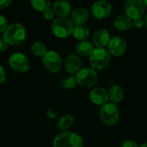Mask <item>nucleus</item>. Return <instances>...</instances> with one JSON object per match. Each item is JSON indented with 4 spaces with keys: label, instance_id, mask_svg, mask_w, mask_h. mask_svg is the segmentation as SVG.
I'll use <instances>...</instances> for the list:
<instances>
[{
    "label": "nucleus",
    "instance_id": "c756f323",
    "mask_svg": "<svg viewBox=\"0 0 147 147\" xmlns=\"http://www.w3.org/2000/svg\"><path fill=\"white\" fill-rule=\"evenodd\" d=\"M6 80V71L3 66L0 64V84H3Z\"/></svg>",
    "mask_w": 147,
    "mask_h": 147
},
{
    "label": "nucleus",
    "instance_id": "20e7f679",
    "mask_svg": "<svg viewBox=\"0 0 147 147\" xmlns=\"http://www.w3.org/2000/svg\"><path fill=\"white\" fill-rule=\"evenodd\" d=\"M99 116L101 121L105 126L112 127L117 123L120 117V111L116 104L113 102H107L101 106Z\"/></svg>",
    "mask_w": 147,
    "mask_h": 147
},
{
    "label": "nucleus",
    "instance_id": "5701e85b",
    "mask_svg": "<svg viewBox=\"0 0 147 147\" xmlns=\"http://www.w3.org/2000/svg\"><path fill=\"white\" fill-rule=\"evenodd\" d=\"M30 4L37 11L43 12L47 9L51 7L50 0H30Z\"/></svg>",
    "mask_w": 147,
    "mask_h": 147
},
{
    "label": "nucleus",
    "instance_id": "f704fd0d",
    "mask_svg": "<svg viewBox=\"0 0 147 147\" xmlns=\"http://www.w3.org/2000/svg\"><path fill=\"white\" fill-rule=\"evenodd\" d=\"M144 1V3L146 5V8H147V0H143Z\"/></svg>",
    "mask_w": 147,
    "mask_h": 147
},
{
    "label": "nucleus",
    "instance_id": "a878e982",
    "mask_svg": "<svg viewBox=\"0 0 147 147\" xmlns=\"http://www.w3.org/2000/svg\"><path fill=\"white\" fill-rule=\"evenodd\" d=\"M8 20L5 16L0 15V33H3L8 28Z\"/></svg>",
    "mask_w": 147,
    "mask_h": 147
},
{
    "label": "nucleus",
    "instance_id": "a211bd4d",
    "mask_svg": "<svg viewBox=\"0 0 147 147\" xmlns=\"http://www.w3.org/2000/svg\"><path fill=\"white\" fill-rule=\"evenodd\" d=\"M108 92H109V100L111 101V102L115 104L120 103L124 99V96H125L124 89L118 84L112 85Z\"/></svg>",
    "mask_w": 147,
    "mask_h": 147
},
{
    "label": "nucleus",
    "instance_id": "393cba45",
    "mask_svg": "<svg viewBox=\"0 0 147 147\" xmlns=\"http://www.w3.org/2000/svg\"><path fill=\"white\" fill-rule=\"evenodd\" d=\"M42 13H43L44 18L46 20H47V21H53V18H54V16H55V13H54L53 8H51V7L47 9L46 10H44Z\"/></svg>",
    "mask_w": 147,
    "mask_h": 147
},
{
    "label": "nucleus",
    "instance_id": "72a5a7b5",
    "mask_svg": "<svg viewBox=\"0 0 147 147\" xmlns=\"http://www.w3.org/2000/svg\"><path fill=\"white\" fill-rule=\"evenodd\" d=\"M140 147H147V143H145V144H143V145H141Z\"/></svg>",
    "mask_w": 147,
    "mask_h": 147
},
{
    "label": "nucleus",
    "instance_id": "7ed1b4c3",
    "mask_svg": "<svg viewBox=\"0 0 147 147\" xmlns=\"http://www.w3.org/2000/svg\"><path fill=\"white\" fill-rule=\"evenodd\" d=\"M111 60V54L105 48H95L90 55V67L96 71L106 69Z\"/></svg>",
    "mask_w": 147,
    "mask_h": 147
},
{
    "label": "nucleus",
    "instance_id": "423d86ee",
    "mask_svg": "<svg viewBox=\"0 0 147 147\" xmlns=\"http://www.w3.org/2000/svg\"><path fill=\"white\" fill-rule=\"evenodd\" d=\"M78 84L85 88H91L98 82V74L96 70L91 67L81 68L76 73Z\"/></svg>",
    "mask_w": 147,
    "mask_h": 147
},
{
    "label": "nucleus",
    "instance_id": "4be33fe9",
    "mask_svg": "<svg viewBox=\"0 0 147 147\" xmlns=\"http://www.w3.org/2000/svg\"><path fill=\"white\" fill-rule=\"evenodd\" d=\"M47 51V45L42 41H35L31 45V52L36 57H43Z\"/></svg>",
    "mask_w": 147,
    "mask_h": 147
},
{
    "label": "nucleus",
    "instance_id": "7c9ffc66",
    "mask_svg": "<svg viewBox=\"0 0 147 147\" xmlns=\"http://www.w3.org/2000/svg\"><path fill=\"white\" fill-rule=\"evenodd\" d=\"M12 0H0V9H6L8 8L10 3H11Z\"/></svg>",
    "mask_w": 147,
    "mask_h": 147
},
{
    "label": "nucleus",
    "instance_id": "f3484780",
    "mask_svg": "<svg viewBox=\"0 0 147 147\" xmlns=\"http://www.w3.org/2000/svg\"><path fill=\"white\" fill-rule=\"evenodd\" d=\"M134 25V20H132L127 15H120L114 20V26L118 31L129 30Z\"/></svg>",
    "mask_w": 147,
    "mask_h": 147
},
{
    "label": "nucleus",
    "instance_id": "473e14b6",
    "mask_svg": "<svg viewBox=\"0 0 147 147\" xmlns=\"http://www.w3.org/2000/svg\"><path fill=\"white\" fill-rule=\"evenodd\" d=\"M145 26L147 28V14L146 16V17H145Z\"/></svg>",
    "mask_w": 147,
    "mask_h": 147
},
{
    "label": "nucleus",
    "instance_id": "1a4fd4ad",
    "mask_svg": "<svg viewBox=\"0 0 147 147\" xmlns=\"http://www.w3.org/2000/svg\"><path fill=\"white\" fill-rule=\"evenodd\" d=\"M146 9L143 0H127L124 5L125 14L132 20L142 18L146 12Z\"/></svg>",
    "mask_w": 147,
    "mask_h": 147
},
{
    "label": "nucleus",
    "instance_id": "c85d7f7f",
    "mask_svg": "<svg viewBox=\"0 0 147 147\" xmlns=\"http://www.w3.org/2000/svg\"><path fill=\"white\" fill-rule=\"evenodd\" d=\"M121 147H139L138 145L136 144L135 141L132 140H125L122 145H121Z\"/></svg>",
    "mask_w": 147,
    "mask_h": 147
},
{
    "label": "nucleus",
    "instance_id": "f8f14e48",
    "mask_svg": "<svg viewBox=\"0 0 147 147\" xmlns=\"http://www.w3.org/2000/svg\"><path fill=\"white\" fill-rule=\"evenodd\" d=\"M90 99L94 104L102 106L109 101V92L102 87L94 88L90 92Z\"/></svg>",
    "mask_w": 147,
    "mask_h": 147
},
{
    "label": "nucleus",
    "instance_id": "6e6552de",
    "mask_svg": "<svg viewBox=\"0 0 147 147\" xmlns=\"http://www.w3.org/2000/svg\"><path fill=\"white\" fill-rule=\"evenodd\" d=\"M9 65L16 72L25 73L29 70L30 65L28 59L22 53H12L9 58Z\"/></svg>",
    "mask_w": 147,
    "mask_h": 147
},
{
    "label": "nucleus",
    "instance_id": "aec40b11",
    "mask_svg": "<svg viewBox=\"0 0 147 147\" xmlns=\"http://www.w3.org/2000/svg\"><path fill=\"white\" fill-rule=\"evenodd\" d=\"M90 31L86 25H78L74 26L71 35L78 40H86L90 36Z\"/></svg>",
    "mask_w": 147,
    "mask_h": 147
},
{
    "label": "nucleus",
    "instance_id": "cd10ccee",
    "mask_svg": "<svg viewBox=\"0 0 147 147\" xmlns=\"http://www.w3.org/2000/svg\"><path fill=\"white\" fill-rule=\"evenodd\" d=\"M9 47V44L5 41V40L3 39V37H0V53H3L4 51L7 50Z\"/></svg>",
    "mask_w": 147,
    "mask_h": 147
},
{
    "label": "nucleus",
    "instance_id": "9b49d317",
    "mask_svg": "<svg viewBox=\"0 0 147 147\" xmlns=\"http://www.w3.org/2000/svg\"><path fill=\"white\" fill-rule=\"evenodd\" d=\"M109 52L111 54V56L115 57H120L127 50V42L126 40L120 37V36H115L110 39L109 44H108Z\"/></svg>",
    "mask_w": 147,
    "mask_h": 147
},
{
    "label": "nucleus",
    "instance_id": "4468645a",
    "mask_svg": "<svg viewBox=\"0 0 147 147\" xmlns=\"http://www.w3.org/2000/svg\"><path fill=\"white\" fill-rule=\"evenodd\" d=\"M110 34L106 28H99L93 34V44L97 48H104L110 40Z\"/></svg>",
    "mask_w": 147,
    "mask_h": 147
},
{
    "label": "nucleus",
    "instance_id": "2f4dec72",
    "mask_svg": "<svg viewBox=\"0 0 147 147\" xmlns=\"http://www.w3.org/2000/svg\"><path fill=\"white\" fill-rule=\"evenodd\" d=\"M47 115H48L49 117H51V118H56V116H57V114H56V113H53L52 110H49V111H48V114H47Z\"/></svg>",
    "mask_w": 147,
    "mask_h": 147
},
{
    "label": "nucleus",
    "instance_id": "f03ea898",
    "mask_svg": "<svg viewBox=\"0 0 147 147\" xmlns=\"http://www.w3.org/2000/svg\"><path fill=\"white\" fill-rule=\"evenodd\" d=\"M53 146V147H84V140L76 133L64 131L54 138Z\"/></svg>",
    "mask_w": 147,
    "mask_h": 147
},
{
    "label": "nucleus",
    "instance_id": "bb28decb",
    "mask_svg": "<svg viewBox=\"0 0 147 147\" xmlns=\"http://www.w3.org/2000/svg\"><path fill=\"white\" fill-rule=\"evenodd\" d=\"M134 25L137 28H142L145 26V19L139 18V19L134 20Z\"/></svg>",
    "mask_w": 147,
    "mask_h": 147
},
{
    "label": "nucleus",
    "instance_id": "0eeeda50",
    "mask_svg": "<svg viewBox=\"0 0 147 147\" xmlns=\"http://www.w3.org/2000/svg\"><path fill=\"white\" fill-rule=\"evenodd\" d=\"M42 64L45 69L52 73H57L60 71L63 61L60 54L53 50H48L42 57Z\"/></svg>",
    "mask_w": 147,
    "mask_h": 147
},
{
    "label": "nucleus",
    "instance_id": "6ab92c4d",
    "mask_svg": "<svg viewBox=\"0 0 147 147\" xmlns=\"http://www.w3.org/2000/svg\"><path fill=\"white\" fill-rule=\"evenodd\" d=\"M94 49H95L94 44H92L91 42L87 41V40H82V41L78 42L75 47L77 53L83 57L90 56L91 54V53L94 51Z\"/></svg>",
    "mask_w": 147,
    "mask_h": 147
},
{
    "label": "nucleus",
    "instance_id": "dca6fc26",
    "mask_svg": "<svg viewBox=\"0 0 147 147\" xmlns=\"http://www.w3.org/2000/svg\"><path fill=\"white\" fill-rule=\"evenodd\" d=\"M52 8L59 17H67L71 13V6L66 0H56Z\"/></svg>",
    "mask_w": 147,
    "mask_h": 147
},
{
    "label": "nucleus",
    "instance_id": "b1692460",
    "mask_svg": "<svg viewBox=\"0 0 147 147\" xmlns=\"http://www.w3.org/2000/svg\"><path fill=\"white\" fill-rule=\"evenodd\" d=\"M78 84V81L76 78V76L74 75H70L67 77H65L62 81H61V85L63 86V88L66 89V90H71L74 89Z\"/></svg>",
    "mask_w": 147,
    "mask_h": 147
},
{
    "label": "nucleus",
    "instance_id": "412c9836",
    "mask_svg": "<svg viewBox=\"0 0 147 147\" xmlns=\"http://www.w3.org/2000/svg\"><path fill=\"white\" fill-rule=\"evenodd\" d=\"M74 122H75V117L71 114H66L59 119L57 122V127L62 132L67 131L69 128L71 127Z\"/></svg>",
    "mask_w": 147,
    "mask_h": 147
},
{
    "label": "nucleus",
    "instance_id": "2eb2a0df",
    "mask_svg": "<svg viewBox=\"0 0 147 147\" xmlns=\"http://www.w3.org/2000/svg\"><path fill=\"white\" fill-rule=\"evenodd\" d=\"M64 66H65V71L69 74L73 75V74H76L81 69L82 63L78 55L70 54L69 56L65 58V62H64Z\"/></svg>",
    "mask_w": 147,
    "mask_h": 147
},
{
    "label": "nucleus",
    "instance_id": "f257e3e1",
    "mask_svg": "<svg viewBox=\"0 0 147 147\" xmlns=\"http://www.w3.org/2000/svg\"><path fill=\"white\" fill-rule=\"evenodd\" d=\"M3 37L9 46H19L25 41L27 31L21 23H13L8 26L3 33Z\"/></svg>",
    "mask_w": 147,
    "mask_h": 147
},
{
    "label": "nucleus",
    "instance_id": "9d476101",
    "mask_svg": "<svg viewBox=\"0 0 147 147\" xmlns=\"http://www.w3.org/2000/svg\"><path fill=\"white\" fill-rule=\"evenodd\" d=\"M90 12L96 19H106L112 12V5L106 0H98L92 4Z\"/></svg>",
    "mask_w": 147,
    "mask_h": 147
},
{
    "label": "nucleus",
    "instance_id": "ddd939ff",
    "mask_svg": "<svg viewBox=\"0 0 147 147\" xmlns=\"http://www.w3.org/2000/svg\"><path fill=\"white\" fill-rule=\"evenodd\" d=\"M90 13L89 11L83 7H79L71 11L70 15V20L73 26L78 25H85V23L89 21Z\"/></svg>",
    "mask_w": 147,
    "mask_h": 147
},
{
    "label": "nucleus",
    "instance_id": "39448f33",
    "mask_svg": "<svg viewBox=\"0 0 147 147\" xmlns=\"http://www.w3.org/2000/svg\"><path fill=\"white\" fill-rule=\"evenodd\" d=\"M73 24L67 17H58L53 19L51 24V31L53 34L58 38H67L72 34Z\"/></svg>",
    "mask_w": 147,
    "mask_h": 147
}]
</instances>
